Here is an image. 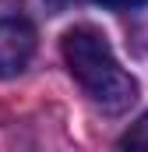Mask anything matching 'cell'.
<instances>
[{
  "mask_svg": "<svg viewBox=\"0 0 148 152\" xmlns=\"http://www.w3.org/2000/svg\"><path fill=\"white\" fill-rule=\"evenodd\" d=\"M60 50H64V60H67V71L74 75V81L106 113H123L138 99V81L120 67L110 39L95 25H74L64 36Z\"/></svg>",
  "mask_w": 148,
  "mask_h": 152,
  "instance_id": "obj_1",
  "label": "cell"
},
{
  "mask_svg": "<svg viewBox=\"0 0 148 152\" xmlns=\"http://www.w3.org/2000/svg\"><path fill=\"white\" fill-rule=\"evenodd\" d=\"M36 53V28L25 18L0 21V78H14L28 67Z\"/></svg>",
  "mask_w": 148,
  "mask_h": 152,
  "instance_id": "obj_2",
  "label": "cell"
},
{
  "mask_svg": "<svg viewBox=\"0 0 148 152\" xmlns=\"http://www.w3.org/2000/svg\"><path fill=\"white\" fill-rule=\"evenodd\" d=\"M120 145H123V149H148V113L120 138Z\"/></svg>",
  "mask_w": 148,
  "mask_h": 152,
  "instance_id": "obj_3",
  "label": "cell"
},
{
  "mask_svg": "<svg viewBox=\"0 0 148 152\" xmlns=\"http://www.w3.org/2000/svg\"><path fill=\"white\" fill-rule=\"evenodd\" d=\"M102 7H113V11H134V7H145L148 0H95Z\"/></svg>",
  "mask_w": 148,
  "mask_h": 152,
  "instance_id": "obj_4",
  "label": "cell"
},
{
  "mask_svg": "<svg viewBox=\"0 0 148 152\" xmlns=\"http://www.w3.org/2000/svg\"><path fill=\"white\" fill-rule=\"evenodd\" d=\"M67 4H74V0H49V7H67Z\"/></svg>",
  "mask_w": 148,
  "mask_h": 152,
  "instance_id": "obj_5",
  "label": "cell"
}]
</instances>
